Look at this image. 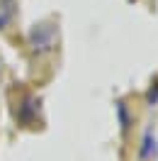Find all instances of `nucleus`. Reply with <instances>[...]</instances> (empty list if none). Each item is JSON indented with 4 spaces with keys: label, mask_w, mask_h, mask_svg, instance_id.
Returning <instances> with one entry per match:
<instances>
[{
    "label": "nucleus",
    "mask_w": 158,
    "mask_h": 161,
    "mask_svg": "<svg viewBox=\"0 0 158 161\" xmlns=\"http://www.w3.org/2000/svg\"><path fill=\"white\" fill-rule=\"evenodd\" d=\"M141 161L151 159V156H156V137L151 134V130H146V134H144V147H141Z\"/></svg>",
    "instance_id": "nucleus-1"
},
{
    "label": "nucleus",
    "mask_w": 158,
    "mask_h": 161,
    "mask_svg": "<svg viewBox=\"0 0 158 161\" xmlns=\"http://www.w3.org/2000/svg\"><path fill=\"white\" fill-rule=\"evenodd\" d=\"M117 112H119V120H122V130L127 132V127H129V115H127L124 103H117Z\"/></svg>",
    "instance_id": "nucleus-2"
}]
</instances>
